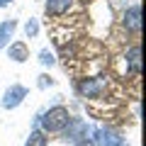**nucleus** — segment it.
Returning a JSON list of instances; mask_svg holds the SVG:
<instances>
[{
	"instance_id": "2",
	"label": "nucleus",
	"mask_w": 146,
	"mask_h": 146,
	"mask_svg": "<svg viewBox=\"0 0 146 146\" xmlns=\"http://www.w3.org/2000/svg\"><path fill=\"white\" fill-rule=\"evenodd\" d=\"M107 90V78H83L78 83V93L83 98H100Z\"/></svg>"
},
{
	"instance_id": "8",
	"label": "nucleus",
	"mask_w": 146,
	"mask_h": 146,
	"mask_svg": "<svg viewBox=\"0 0 146 146\" xmlns=\"http://www.w3.org/2000/svg\"><path fill=\"white\" fill-rule=\"evenodd\" d=\"M73 5V0H46V15H63Z\"/></svg>"
},
{
	"instance_id": "4",
	"label": "nucleus",
	"mask_w": 146,
	"mask_h": 146,
	"mask_svg": "<svg viewBox=\"0 0 146 146\" xmlns=\"http://www.w3.org/2000/svg\"><path fill=\"white\" fill-rule=\"evenodd\" d=\"M90 131V127L85 124L83 119H78V117H71V122H68V127L63 129V139L66 141H80L85 139Z\"/></svg>"
},
{
	"instance_id": "6",
	"label": "nucleus",
	"mask_w": 146,
	"mask_h": 146,
	"mask_svg": "<svg viewBox=\"0 0 146 146\" xmlns=\"http://www.w3.org/2000/svg\"><path fill=\"white\" fill-rule=\"evenodd\" d=\"M122 22H124V27H127L129 32H139V29H141V7H139V5L127 7Z\"/></svg>"
},
{
	"instance_id": "11",
	"label": "nucleus",
	"mask_w": 146,
	"mask_h": 146,
	"mask_svg": "<svg viewBox=\"0 0 146 146\" xmlns=\"http://www.w3.org/2000/svg\"><path fill=\"white\" fill-rule=\"evenodd\" d=\"M25 146H46V136H44V131L34 129L29 136H27V144Z\"/></svg>"
},
{
	"instance_id": "14",
	"label": "nucleus",
	"mask_w": 146,
	"mask_h": 146,
	"mask_svg": "<svg viewBox=\"0 0 146 146\" xmlns=\"http://www.w3.org/2000/svg\"><path fill=\"white\" fill-rule=\"evenodd\" d=\"M76 146H95V144L88 141V139H80V141H76Z\"/></svg>"
},
{
	"instance_id": "15",
	"label": "nucleus",
	"mask_w": 146,
	"mask_h": 146,
	"mask_svg": "<svg viewBox=\"0 0 146 146\" xmlns=\"http://www.w3.org/2000/svg\"><path fill=\"white\" fill-rule=\"evenodd\" d=\"M7 3H12V0H0V7H5Z\"/></svg>"
},
{
	"instance_id": "12",
	"label": "nucleus",
	"mask_w": 146,
	"mask_h": 146,
	"mask_svg": "<svg viewBox=\"0 0 146 146\" xmlns=\"http://www.w3.org/2000/svg\"><path fill=\"white\" fill-rule=\"evenodd\" d=\"M39 61H42L44 66H54V54H51V51H46V49H44V51L39 54Z\"/></svg>"
},
{
	"instance_id": "1",
	"label": "nucleus",
	"mask_w": 146,
	"mask_h": 146,
	"mask_svg": "<svg viewBox=\"0 0 146 146\" xmlns=\"http://www.w3.org/2000/svg\"><path fill=\"white\" fill-rule=\"evenodd\" d=\"M68 122H71V112H68L66 107H61V105H56V107H49L46 112L39 117V124H42V129L49 131V134H54V131H63V129L68 127Z\"/></svg>"
},
{
	"instance_id": "9",
	"label": "nucleus",
	"mask_w": 146,
	"mask_h": 146,
	"mask_svg": "<svg viewBox=\"0 0 146 146\" xmlns=\"http://www.w3.org/2000/svg\"><path fill=\"white\" fill-rule=\"evenodd\" d=\"M15 29H17V22H15V20H5V22H0V49H3V46H5V44L12 39Z\"/></svg>"
},
{
	"instance_id": "5",
	"label": "nucleus",
	"mask_w": 146,
	"mask_h": 146,
	"mask_svg": "<svg viewBox=\"0 0 146 146\" xmlns=\"http://www.w3.org/2000/svg\"><path fill=\"white\" fill-rule=\"evenodd\" d=\"M27 98V88L25 85H12V88L5 90V98H3V107L5 110H12Z\"/></svg>"
},
{
	"instance_id": "3",
	"label": "nucleus",
	"mask_w": 146,
	"mask_h": 146,
	"mask_svg": "<svg viewBox=\"0 0 146 146\" xmlns=\"http://www.w3.org/2000/svg\"><path fill=\"white\" fill-rule=\"evenodd\" d=\"M93 144L95 146H124V139H122L119 134H117L115 129H107V127H100V129L93 131Z\"/></svg>"
},
{
	"instance_id": "10",
	"label": "nucleus",
	"mask_w": 146,
	"mask_h": 146,
	"mask_svg": "<svg viewBox=\"0 0 146 146\" xmlns=\"http://www.w3.org/2000/svg\"><path fill=\"white\" fill-rule=\"evenodd\" d=\"M127 63H129L131 76H139V46H131L127 51Z\"/></svg>"
},
{
	"instance_id": "13",
	"label": "nucleus",
	"mask_w": 146,
	"mask_h": 146,
	"mask_svg": "<svg viewBox=\"0 0 146 146\" xmlns=\"http://www.w3.org/2000/svg\"><path fill=\"white\" fill-rule=\"evenodd\" d=\"M25 32H27V36H34L36 32H39V25H36V20H29V22H27Z\"/></svg>"
},
{
	"instance_id": "7",
	"label": "nucleus",
	"mask_w": 146,
	"mask_h": 146,
	"mask_svg": "<svg viewBox=\"0 0 146 146\" xmlns=\"http://www.w3.org/2000/svg\"><path fill=\"white\" fill-rule=\"evenodd\" d=\"M7 54H10V58H12V61H17V63H22V61H27V58H29V49H27V44H22V42L10 44Z\"/></svg>"
}]
</instances>
